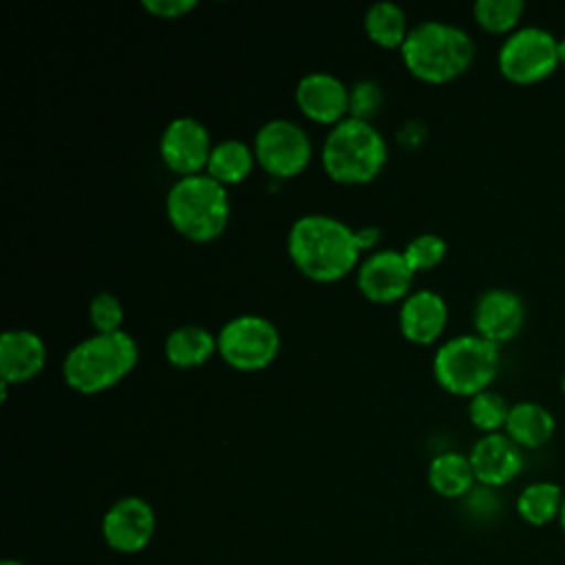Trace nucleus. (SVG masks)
<instances>
[{
  "mask_svg": "<svg viewBox=\"0 0 565 565\" xmlns=\"http://www.w3.org/2000/svg\"><path fill=\"white\" fill-rule=\"evenodd\" d=\"M558 38L543 26H519L503 38L497 66L499 73L512 84H536L550 77L558 62Z\"/></svg>",
  "mask_w": 565,
  "mask_h": 565,
  "instance_id": "6e6552de",
  "label": "nucleus"
},
{
  "mask_svg": "<svg viewBox=\"0 0 565 565\" xmlns=\"http://www.w3.org/2000/svg\"><path fill=\"white\" fill-rule=\"evenodd\" d=\"M157 516L152 505L141 497L117 499L102 516V539L119 554H139L154 536Z\"/></svg>",
  "mask_w": 565,
  "mask_h": 565,
  "instance_id": "f8f14e48",
  "label": "nucleus"
},
{
  "mask_svg": "<svg viewBox=\"0 0 565 565\" xmlns=\"http://www.w3.org/2000/svg\"><path fill=\"white\" fill-rule=\"evenodd\" d=\"M88 322L95 329V333H115L124 331V307L119 298L110 291H102L93 296L88 302Z\"/></svg>",
  "mask_w": 565,
  "mask_h": 565,
  "instance_id": "bb28decb",
  "label": "nucleus"
},
{
  "mask_svg": "<svg viewBox=\"0 0 565 565\" xmlns=\"http://www.w3.org/2000/svg\"><path fill=\"white\" fill-rule=\"evenodd\" d=\"M561 391H563V395H565V373H563V377H561Z\"/></svg>",
  "mask_w": 565,
  "mask_h": 565,
  "instance_id": "72a5a7b5",
  "label": "nucleus"
},
{
  "mask_svg": "<svg viewBox=\"0 0 565 565\" xmlns=\"http://www.w3.org/2000/svg\"><path fill=\"white\" fill-rule=\"evenodd\" d=\"M475 333L501 347L512 342L525 324V302L523 298L505 287L486 289L472 309Z\"/></svg>",
  "mask_w": 565,
  "mask_h": 565,
  "instance_id": "ddd939ff",
  "label": "nucleus"
},
{
  "mask_svg": "<svg viewBox=\"0 0 565 565\" xmlns=\"http://www.w3.org/2000/svg\"><path fill=\"white\" fill-rule=\"evenodd\" d=\"M137 362L139 344L128 331L93 333L68 349L62 377L79 395H99L128 377Z\"/></svg>",
  "mask_w": 565,
  "mask_h": 565,
  "instance_id": "f03ea898",
  "label": "nucleus"
},
{
  "mask_svg": "<svg viewBox=\"0 0 565 565\" xmlns=\"http://www.w3.org/2000/svg\"><path fill=\"white\" fill-rule=\"evenodd\" d=\"M499 364L497 344L477 333H461L439 344L433 358V375L446 393L470 399L490 388Z\"/></svg>",
  "mask_w": 565,
  "mask_h": 565,
  "instance_id": "423d86ee",
  "label": "nucleus"
},
{
  "mask_svg": "<svg viewBox=\"0 0 565 565\" xmlns=\"http://www.w3.org/2000/svg\"><path fill=\"white\" fill-rule=\"evenodd\" d=\"M294 102L300 115L313 124L333 128L349 117V86L324 71L302 75L296 84Z\"/></svg>",
  "mask_w": 565,
  "mask_h": 565,
  "instance_id": "4468645a",
  "label": "nucleus"
},
{
  "mask_svg": "<svg viewBox=\"0 0 565 565\" xmlns=\"http://www.w3.org/2000/svg\"><path fill=\"white\" fill-rule=\"evenodd\" d=\"M360 294L373 305L404 302L413 291L415 271L397 249H375L369 254L355 274Z\"/></svg>",
  "mask_w": 565,
  "mask_h": 565,
  "instance_id": "9b49d317",
  "label": "nucleus"
},
{
  "mask_svg": "<svg viewBox=\"0 0 565 565\" xmlns=\"http://www.w3.org/2000/svg\"><path fill=\"white\" fill-rule=\"evenodd\" d=\"M382 106V90L375 82L362 79L349 88V117L371 121Z\"/></svg>",
  "mask_w": 565,
  "mask_h": 565,
  "instance_id": "cd10ccee",
  "label": "nucleus"
},
{
  "mask_svg": "<svg viewBox=\"0 0 565 565\" xmlns=\"http://www.w3.org/2000/svg\"><path fill=\"white\" fill-rule=\"evenodd\" d=\"M510 406L512 404H508V399L501 393L488 388V391H481L475 397H470V402H468V419L483 435L503 433Z\"/></svg>",
  "mask_w": 565,
  "mask_h": 565,
  "instance_id": "393cba45",
  "label": "nucleus"
},
{
  "mask_svg": "<svg viewBox=\"0 0 565 565\" xmlns=\"http://www.w3.org/2000/svg\"><path fill=\"white\" fill-rule=\"evenodd\" d=\"M563 501L565 488L556 481H532L519 492L514 510L523 523L532 527H545L554 521L558 523Z\"/></svg>",
  "mask_w": 565,
  "mask_h": 565,
  "instance_id": "412c9836",
  "label": "nucleus"
},
{
  "mask_svg": "<svg viewBox=\"0 0 565 565\" xmlns=\"http://www.w3.org/2000/svg\"><path fill=\"white\" fill-rule=\"evenodd\" d=\"M256 166L254 148L247 146L241 139H223L216 141L205 168V174H210L221 185H238L243 183Z\"/></svg>",
  "mask_w": 565,
  "mask_h": 565,
  "instance_id": "4be33fe9",
  "label": "nucleus"
},
{
  "mask_svg": "<svg viewBox=\"0 0 565 565\" xmlns=\"http://www.w3.org/2000/svg\"><path fill=\"white\" fill-rule=\"evenodd\" d=\"M558 62L565 64V38H558Z\"/></svg>",
  "mask_w": 565,
  "mask_h": 565,
  "instance_id": "7c9ffc66",
  "label": "nucleus"
},
{
  "mask_svg": "<svg viewBox=\"0 0 565 565\" xmlns=\"http://www.w3.org/2000/svg\"><path fill=\"white\" fill-rule=\"evenodd\" d=\"M216 347L227 366L243 373H256L276 360L280 351V333L269 318L241 313L221 327Z\"/></svg>",
  "mask_w": 565,
  "mask_h": 565,
  "instance_id": "0eeeda50",
  "label": "nucleus"
},
{
  "mask_svg": "<svg viewBox=\"0 0 565 565\" xmlns=\"http://www.w3.org/2000/svg\"><path fill=\"white\" fill-rule=\"evenodd\" d=\"M525 13L523 0H477L472 7L475 22L492 35H510L519 29Z\"/></svg>",
  "mask_w": 565,
  "mask_h": 565,
  "instance_id": "b1692460",
  "label": "nucleus"
},
{
  "mask_svg": "<svg viewBox=\"0 0 565 565\" xmlns=\"http://www.w3.org/2000/svg\"><path fill=\"white\" fill-rule=\"evenodd\" d=\"M256 163L271 179H294L307 170L313 157V146L307 130L291 119H269L254 137Z\"/></svg>",
  "mask_w": 565,
  "mask_h": 565,
  "instance_id": "1a4fd4ad",
  "label": "nucleus"
},
{
  "mask_svg": "<svg viewBox=\"0 0 565 565\" xmlns=\"http://www.w3.org/2000/svg\"><path fill=\"white\" fill-rule=\"evenodd\" d=\"M556 430V419L552 411L539 402H516L510 406L503 433L519 448H541Z\"/></svg>",
  "mask_w": 565,
  "mask_h": 565,
  "instance_id": "a211bd4d",
  "label": "nucleus"
},
{
  "mask_svg": "<svg viewBox=\"0 0 565 565\" xmlns=\"http://www.w3.org/2000/svg\"><path fill=\"white\" fill-rule=\"evenodd\" d=\"M380 241H382V232H380V227H375V225H364V227H358L355 230V243H358V247H360V252L364 254V252H375V247L380 245Z\"/></svg>",
  "mask_w": 565,
  "mask_h": 565,
  "instance_id": "c756f323",
  "label": "nucleus"
},
{
  "mask_svg": "<svg viewBox=\"0 0 565 565\" xmlns=\"http://www.w3.org/2000/svg\"><path fill=\"white\" fill-rule=\"evenodd\" d=\"M2 565H22V563H20V561H13V558H4Z\"/></svg>",
  "mask_w": 565,
  "mask_h": 565,
  "instance_id": "473e14b6",
  "label": "nucleus"
},
{
  "mask_svg": "<svg viewBox=\"0 0 565 565\" xmlns=\"http://www.w3.org/2000/svg\"><path fill=\"white\" fill-rule=\"evenodd\" d=\"M468 459L472 463L477 483L492 490L512 483L525 463L523 448H519L505 433L481 435L472 444Z\"/></svg>",
  "mask_w": 565,
  "mask_h": 565,
  "instance_id": "2eb2a0df",
  "label": "nucleus"
},
{
  "mask_svg": "<svg viewBox=\"0 0 565 565\" xmlns=\"http://www.w3.org/2000/svg\"><path fill=\"white\" fill-rule=\"evenodd\" d=\"M558 527H561V532L565 534V501H563V508H561V516H558Z\"/></svg>",
  "mask_w": 565,
  "mask_h": 565,
  "instance_id": "2f4dec72",
  "label": "nucleus"
},
{
  "mask_svg": "<svg viewBox=\"0 0 565 565\" xmlns=\"http://www.w3.org/2000/svg\"><path fill=\"white\" fill-rule=\"evenodd\" d=\"M227 188L210 174L183 177L166 194V216L177 234L192 243L218 238L230 223Z\"/></svg>",
  "mask_w": 565,
  "mask_h": 565,
  "instance_id": "39448f33",
  "label": "nucleus"
},
{
  "mask_svg": "<svg viewBox=\"0 0 565 565\" xmlns=\"http://www.w3.org/2000/svg\"><path fill=\"white\" fill-rule=\"evenodd\" d=\"M362 26L366 38L380 49H402L408 38L406 11L395 2H375L364 11Z\"/></svg>",
  "mask_w": 565,
  "mask_h": 565,
  "instance_id": "5701e85b",
  "label": "nucleus"
},
{
  "mask_svg": "<svg viewBox=\"0 0 565 565\" xmlns=\"http://www.w3.org/2000/svg\"><path fill=\"white\" fill-rule=\"evenodd\" d=\"M287 256L313 282H338L360 267L355 230L329 214H305L287 234Z\"/></svg>",
  "mask_w": 565,
  "mask_h": 565,
  "instance_id": "f257e3e1",
  "label": "nucleus"
},
{
  "mask_svg": "<svg viewBox=\"0 0 565 565\" xmlns=\"http://www.w3.org/2000/svg\"><path fill=\"white\" fill-rule=\"evenodd\" d=\"M399 333L419 347L437 342L448 324V305L441 294L433 289L413 291L402 305L397 316Z\"/></svg>",
  "mask_w": 565,
  "mask_h": 565,
  "instance_id": "dca6fc26",
  "label": "nucleus"
},
{
  "mask_svg": "<svg viewBox=\"0 0 565 565\" xmlns=\"http://www.w3.org/2000/svg\"><path fill=\"white\" fill-rule=\"evenodd\" d=\"M428 486L444 499H466L477 486L472 463L468 455L457 450H444L428 463Z\"/></svg>",
  "mask_w": 565,
  "mask_h": 565,
  "instance_id": "aec40b11",
  "label": "nucleus"
},
{
  "mask_svg": "<svg viewBox=\"0 0 565 565\" xmlns=\"http://www.w3.org/2000/svg\"><path fill=\"white\" fill-rule=\"evenodd\" d=\"M399 55L415 79L424 84H446L470 68L475 40L457 24L426 20L408 31Z\"/></svg>",
  "mask_w": 565,
  "mask_h": 565,
  "instance_id": "7ed1b4c3",
  "label": "nucleus"
},
{
  "mask_svg": "<svg viewBox=\"0 0 565 565\" xmlns=\"http://www.w3.org/2000/svg\"><path fill=\"white\" fill-rule=\"evenodd\" d=\"M446 252H448V245L446 241L439 236V234H433V232H424V234H417L415 238H411L406 243V247L402 249L408 267L419 274V271H430L435 269L437 265L444 263L446 258Z\"/></svg>",
  "mask_w": 565,
  "mask_h": 565,
  "instance_id": "a878e982",
  "label": "nucleus"
},
{
  "mask_svg": "<svg viewBox=\"0 0 565 565\" xmlns=\"http://www.w3.org/2000/svg\"><path fill=\"white\" fill-rule=\"evenodd\" d=\"M46 344L31 329H7L0 335V382L24 384L42 373Z\"/></svg>",
  "mask_w": 565,
  "mask_h": 565,
  "instance_id": "f3484780",
  "label": "nucleus"
},
{
  "mask_svg": "<svg viewBox=\"0 0 565 565\" xmlns=\"http://www.w3.org/2000/svg\"><path fill=\"white\" fill-rule=\"evenodd\" d=\"M212 137L205 124L194 117H174L159 137V157L179 179L203 174L212 154Z\"/></svg>",
  "mask_w": 565,
  "mask_h": 565,
  "instance_id": "9d476101",
  "label": "nucleus"
},
{
  "mask_svg": "<svg viewBox=\"0 0 565 565\" xmlns=\"http://www.w3.org/2000/svg\"><path fill=\"white\" fill-rule=\"evenodd\" d=\"M143 11L161 20H179L196 9L194 0H143Z\"/></svg>",
  "mask_w": 565,
  "mask_h": 565,
  "instance_id": "c85d7f7f",
  "label": "nucleus"
},
{
  "mask_svg": "<svg viewBox=\"0 0 565 565\" xmlns=\"http://www.w3.org/2000/svg\"><path fill=\"white\" fill-rule=\"evenodd\" d=\"M320 161L333 183L366 185L384 170L388 146L371 121L347 117L324 137Z\"/></svg>",
  "mask_w": 565,
  "mask_h": 565,
  "instance_id": "20e7f679",
  "label": "nucleus"
},
{
  "mask_svg": "<svg viewBox=\"0 0 565 565\" xmlns=\"http://www.w3.org/2000/svg\"><path fill=\"white\" fill-rule=\"evenodd\" d=\"M163 353L174 369H196L218 353L216 335L201 324H183L168 333Z\"/></svg>",
  "mask_w": 565,
  "mask_h": 565,
  "instance_id": "6ab92c4d",
  "label": "nucleus"
}]
</instances>
